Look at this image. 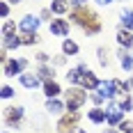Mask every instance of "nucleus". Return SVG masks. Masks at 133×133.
<instances>
[{"label":"nucleus","mask_w":133,"mask_h":133,"mask_svg":"<svg viewBox=\"0 0 133 133\" xmlns=\"http://www.w3.org/2000/svg\"><path fill=\"white\" fill-rule=\"evenodd\" d=\"M119 131L122 133H133V124H131V122H122V124H119Z\"/></svg>","instance_id":"nucleus-24"},{"label":"nucleus","mask_w":133,"mask_h":133,"mask_svg":"<svg viewBox=\"0 0 133 133\" xmlns=\"http://www.w3.org/2000/svg\"><path fill=\"white\" fill-rule=\"evenodd\" d=\"M12 94H14V90H12V87H7V85L2 87V99H9Z\"/></svg>","instance_id":"nucleus-27"},{"label":"nucleus","mask_w":133,"mask_h":133,"mask_svg":"<svg viewBox=\"0 0 133 133\" xmlns=\"http://www.w3.org/2000/svg\"><path fill=\"white\" fill-rule=\"evenodd\" d=\"M117 41H119L122 46H126V48H129V46L133 44V37L129 35V30H126V28H122L119 32H117Z\"/></svg>","instance_id":"nucleus-10"},{"label":"nucleus","mask_w":133,"mask_h":133,"mask_svg":"<svg viewBox=\"0 0 133 133\" xmlns=\"http://www.w3.org/2000/svg\"><path fill=\"white\" fill-rule=\"evenodd\" d=\"M0 14H2V16H7V14H9V7H7V2H2V5H0Z\"/></svg>","instance_id":"nucleus-29"},{"label":"nucleus","mask_w":133,"mask_h":133,"mask_svg":"<svg viewBox=\"0 0 133 133\" xmlns=\"http://www.w3.org/2000/svg\"><path fill=\"white\" fill-rule=\"evenodd\" d=\"M90 119H92L94 124H101V122L106 119V112H103L101 108H94V110H90Z\"/></svg>","instance_id":"nucleus-13"},{"label":"nucleus","mask_w":133,"mask_h":133,"mask_svg":"<svg viewBox=\"0 0 133 133\" xmlns=\"http://www.w3.org/2000/svg\"><path fill=\"white\" fill-rule=\"evenodd\" d=\"M122 112H124V110H122L119 106H110L108 112H106V119L110 122V124H117V122L122 119Z\"/></svg>","instance_id":"nucleus-8"},{"label":"nucleus","mask_w":133,"mask_h":133,"mask_svg":"<svg viewBox=\"0 0 133 133\" xmlns=\"http://www.w3.org/2000/svg\"><path fill=\"white\" fill-rule=\"evenodd\" d=\"M80 76H83V69H71V71H69V74H66V80H69V83H80Z\"/></svg>","instance_id":"nucleus-19"},{"label":"nucleus","mask_w":133,"mask_h":133,"mask_svg":"<svg viewBox=\"0 0 133 133\" xmlns=\"http://www.w3.org/2000/svg\"><path fill=\"white\" fill-rule=\"evenodd\" d=\"M76 122H78V112H76V110H71V112H69V115L64 117V119H62L60 124H57V129H60V133H71V131H74L71 126H74Z\"/></svg>","instance_id":"nucleus-5"},{"label":"nucleus","mask_w":133,"mask_h":133,"mask_svg":"<svg viewBox=\"0 0 133 133\" xmlns=\"http://www.w3.org/2000/svg\"><path fill=\"white\" fill-rule=\"evenodd\" d=\"M39 74L44 76V78H51V76H53V74H51V69H46V66H41V69H39Z\"/></svg>","instance_id":"nucleus-28"},{"label":"nucleus","mask_w":133,"mask_h":133,"mask_svg":"<svg viewBox=\"0 0 133 133\" xmlns=\"http://www.w3.org/2000/svg\"><path fill=\"white\" fill-rule=\"evenodd\" d=\"M119 62H122V66H124V69L129 71V69L133 66V57H131L129 53H126V51H122V53H119Z\"/></svg>","instance_id":"nucleus-18"},{"label":"nucleus","mask_w":133,"mask_h":133,"mask_svg":"<svg viewBox=\"0 0 133 133\" xmlns=\"http://www.w3.org/2000/svg\"><path fill=\"white\" fill-rule=\"evenodd\" d=\"M99 94L103 96V99H112L117 90H115V80H101L99 83Z\"/></svg>","instance_id":"nucleus-7"},{"label":"nucleus","mask_w":133,"mask_h":133,"mask_svg":"<svg viewBox=\"0 0 133 133\" xmlns=\"http://www.w3.org/2000/svg\"><path fill=\"white\" fill-rule=\"evenodd\" d=\"M115 90H117V94H122V92H129V83H122V80H115Z\"/></svg>","instance_id":"nucleus-22"},{"label":"nucleus","mask_w":133,"mask_h":133,"mask_svg":"<svg viewBox=\"0 0 133 133\" xmlns=\"http://www.w3.org/2000/svg\"><path fill=\"white\" fill-rule=\"evenodd\" d=\"M76 133H85V131H83V129H80V131H76Z\"/></svg>","instance_id":"nucleus-36"},{"label":"nucleus","mask_w":133,"mask_h":133,"mask_svg":"<svg viewBox=\"0 0 133 133\" xmlns=\"http://www.w3.org/2000/svg\"><path fill=\"white\" fill-rule=\"evenodd\" d=\"M23 117V108H9V115H7V124H16V122Z\"/></svg>","instance_id":"nucleus-11"},{"label":"nucleus","mask_w":133,"mask_h":133,"mask_svg":"<svg viewBox=\"0 0 133 133\" xmlns=\"http://www.w3.org/2000/svg\"><path fill=\"white\" fill-rule=\"evenodd\" d=\"M96 2H99V5H110L112 0H96Z\"/></svg>","instance_id":"nucleus-33"},{"label":"nucleus","mask_w":133,"mask_h":133,"mask_svg":"<svg viewBox=\"0 0 133 133\" xmlns=\"http://www.w3.org/2000/svg\"><path fill=\"white\" fill-rule=\"evenodd\" d=\"M131 87H133V80H131Z\"/></svg>","instance_id":"nucleus-37"},{"label":"nucleus","mask_w":133,"mask_h":133,"mask_svg":"<svg viewBox=\"0 0 133 133\" xmlns=\"http://www.w3.org/2000/svg\"><path fill=\"white\" fill-rule=\"evenodd\" d=\"M5 133H7V131H5Z\"/></svg>","instance_id":"nucleus-38"},{"label":"nucleus","mask_w":133,"mask_h":133,"mask_svg":"<svg viewBox=\"0 0 133 133\" xmlns=\"http://www.w3.org/2000/svg\"><path fill=\"white\" fill-rule=\"evenodd\" d=\"M99 83H101V80L96 78L92 71L83 69V76H80V85H83L85 90H99Z\"/></svg>","instance_id":"nucleus-3"},{"label":"nucleus","mask_w":133,"mask_h":133,"mask_svg":"<svg viewBox=\"0 0 133 133\" xmlns=\"http://www.w3.org/2000/svg\"><path fill=\"white\" fill-rule=\"evenodd\" d=\"M21 85H23V87H30V90H35V87L39 85V78H37L35 74H21Z\"/></svg>","instance_id":"nucleus-9"},{"label":"nucleus","mask_w":133,"mask_h":133,"mask_svg":"<svg viewBox=\"0 0 133 133\" xmlns=\"http://www.w3.org/2000/svg\"><path fill=\"white\" fill-rule=\"evenodd\" d=\"M37 57H39V62H46V60H48V55H46V53H39Z\"/></svg>","instance_id":"nucleus-32"},{"label":"nucleus","mask_w":133,"mask_h":133,"mask_svg":"<svg viewBox=\"0 0 133 133\" xmlns=\"http://www.w3.org/2000/svg\"><path fill=\"white\" fill-rule=\"evenodd\" d=\"M99 62L103 66H108V57H106V48H99Z\"/></svg>","instance_id":"nucleus-25"},{"label":"nucleus","mask_w":133,"mask_h":133,"mask_svg":"<svg viewBox=\"0 0 133 133\" xmlns=\"http://www.w3.org/2000/svg\"><path fill=\"white\" fill-rule=\"evenodd\" d=\"M46 110L57 115V112H62V103H60V101H57V99L53 96V99H48V103H46Z\"/></svg>","instance_id":"nucleus-14"},{"label":"nucleus","mask_w":133,"mask_h":133,"mask_svg":"<svg viewBox=\"0 0 133 133\" xmlns=\"http://www.w3.org/2000/svg\"><path fill=\"white\" fill-rule=\"evenodd\" d=\"M66 5L64 0H53V5H51V12H55V14H64L66 12Z\"/></svg>","instance_id":"nucleus-17"},{"label":"nucleus","mask_w":133,"mask_h":133,"mask_svg":"<svg viewBox=\"0 0 133 133\" xmlns=\"http://www.w3.org/2000/svg\"><path fill=\"white\" fill-rule=\"evenodd\" d=\"M51 32H53L55 37H66V35H69V23H66L64 18H53Z\"/></svg>","instance_id":"nucleus-6"},{"label":"nucleus","mask_w":133,"mask_h":133,"mask_svg":"<svg viewBox=\"0 0 133 133\" xmlns=\"http://www.w3.org/2000/svg\"><path fill=\"white\" fill-rule=\"evenodd\" d=\"M62 51H64V55H76L78 53V44H74L71 39H64L62 41Z\"/></svg>","instance_id":"nucleus-12"},{"label":"nucleus","mask_w":133,"mask_h":133,"mask_svg":"<svg viewBox=\"0 0 133 133\" xmlns=\"http://www.w3.org/2000/svg\"><path fill=\"white\" fill-rule=\"evenodd\" d=\"M18 28H21L23 32H37V28H39V18H37V16H32V14H28V16L21 18Z\"/></svg>","instance_id":"nucleus-4"},{"label":"nucleus","mask_w":133,"mask_h":133,"mask_svg":"<svg viewBox=\"0 0 133 133\" xmlns=\"http://www.w3.org/2000/svg\"><path fill=\"white\" fill-rule=\"evenodd\" d=\"M9 2H21V0H9Z\"/></svg>","instance_id":"nucleus-35"},{"label":"nucleus","mask_w":133,"mask_h":133,"mask_svg":"<svg viewBox=\"0 0 133 133\" xmlns=\"http://www.w3.org/2000/svg\"><path fill=\"white\" fill-rule=\"evenodd\" d=\"M122 110H124V112H126V110H131V108H133V101H131V99H124V101H122Z\"/></svg>","instance_id":"nucleus-26"},{"label":"nucleus","mask_w":133,"mask_h":133,"mask_svg":"<svg viewBox=\"0 0 133 133\" xmlns=\"http://www.w3.org/2000/svg\"><path fill=\"white\" fill-rule=\"evenodd\" d=\"M122 23H124L126 30H133V12L124 9V12H122Z\"/></svg>","instance_id":"nucleus-15"},{"label":"nucleus","mask_w":133,"mask_h":133,"mask_svg":"<svg viewBox=\"0 0 133 133\" xmlns=\"http://www.w3.org/2000/svg\"><path fill=\"white\" fill-rule=\"evenodd\" d=\"M25 66H28V60H7V62H5V74H7V76H16V74H21Z\"/></svg>","instance_id":"nucleus-2"},{"label":"nucleus","mask_w":133,"mask_h":133,"mask_svg":"<svg viewBox=\"0 0 133 133\" xmlns=\"http://www.w3.org/2000/svg\"><path fill=\"white\" fill-rule=\"evenodd\" d=\"M71 5H74V7H83V5H85V0H71Z\"/></svg>","instance_id":"nucleus-31"},{"label":"nucleus","mask_w":133,"mask_h":133,"mask_svg":"<svg viewBox=\"0 0 133 133\" xmlns=\"http://www.w3.org/2000/svg\"><path fill=\"white\" fill-rule=\"evenodd\" d=\"M103 133H115V131H110V129H108V131H103Z\"/></svg>","instance_id":"nucleus-34"},{"label":"nucleus","mask_w":133,"mask_h":133,"mask_svg":"<svg viewBox=\"0 0 133 133\" xmlns=\"http://www.w3.org/2000/svg\"><path fill=\"white\" fill-rule=\"evenodd\" d=\"M83 103H85V90L71 87V90L66 92V106H69V110H78Z\"/></svg>","instance_id":"nucleus-1"},{"label":"nucleus","mask_w":133,"mask_h":133,"mask_svg":"<svg viewBox=\"0 0 133 133\" xmlns=\"http://www.w3.org/2000/svg\"><path fill=\"white\" fill-rule=\"evenodd\" d=\"M14 30H16V25H14V23H5V25H2V35H5V37H12Z\"/></svg>","instance_id":"nucleus-23"},{"label":"nucleus","mask_w":133,"mask_h":133,"mask_svg":"<svg viewBox=\"0 0 133 133\" xmlns=\"http://www.w3.org/2000/svg\"><path fill=\"white\" fill-rule=\"evenodd\" d=\"M46 94H48L51 99L57 96V94H60V85H57L55 80H48V83H46Z\"/></svg>","instance_id":"nucleus-16"},{"label":"nucleus","mask_w":133,"mask_h":133,"mask_svg":"<svg viewBox=\"0 0 133 133\" xmlns=\"http://www.w3.org/2000/svg\"><path fill=\"white\" fill-rule=\"evenodd\" d=\"M21 41L30 46V44H37V41H39V37H37L35 32H25V37H23V39H21Z\"/></svg>","instance_id":"nucleus-21"},{"label":"nucleus","mask_w":133,"mask_h":133,"mask_svg":"<svg viewBox=\"0 0 133 133\" xmlns=\"http://www.w3.org/2000/svg\"><path fill=\"white\" fill-rule=\"evenodd\" d=\"M23 41L18 39V37H7L5 39V48H16V46H21Z\"/></svg>","instance_id":"nucleus-20"},{"label":"nucleus","mask_w":133,"mask_h":133,"mask_svg":"<svg viewBox=\"0 0 133 133\" xmlns=\"http://www.w3.org/2000/svg\"><path fill=\"white\" fill-rule=\"evenodd\" d=\"M101 99H103L101 94H92V101H94V103H101Z\"/></svg>","instance_id":"nucleus-30"}]
</instances>
